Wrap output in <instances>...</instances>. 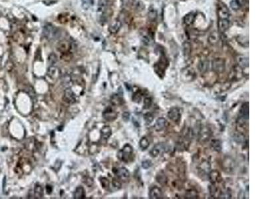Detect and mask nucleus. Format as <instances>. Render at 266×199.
Returning <instances> with one entry per match:
<instances>
[{"mask_svg":"<svg viewBox=\"0 0 266 199\" xmlns=\"http://www.w3.org/2000/svg\"><path fill=\"white\" fill-rule=\"evenodd\" d=\"M122 116H123V120L125 121V122H127L129 120V118H130V113L128 112H124Z\"/></svg>","mask_w":266,"mask_h":199,"instance_id":"37998d69","label":"nucleus"},{"mask_svg":"<svg viewBox=\"0 0 266 199\" xmlns=\"http://www.w3.org/2000/svg\"><path fill=\"white\" fill-rule=\"evenodd\" d=\"M70 45L69 44V42L67 41H61L60 43L59 44L57 49L61 53H66L70 49Z\"/></svg>","mask_w":266,"mask_h":199,"instance_id":"b1692460","label":"nucleus"},{"mask_svg":"<svg viewBox=\"0 0 266 199\" xmlns=\"http://www.w3.org/2000/svg\"><path fill=\"white\" fill-rule=\"evenodd\" d=\"M230 7L232 9L237 11L240 8V5L237 2V0H232V1L230 2Z\"/></svg>","mask_w":266,"mask_h":199,"instance_id":"f704fd0d","label":"nucleus"},{"mask_svg":"<svg viewBox=\"0 0 266 199\" xmlns=\"http://www.w3.org/2000/svg\"><path fill=\"white\" fill-rule=\"evenodd\" d=\"M63 100L68 104H75L78 100L77 96L75 94L71 88H67L64 92Z\"/></svg>","mask_w":266,"mask_h":199,"instance_id":"39448f33","label":"nucleus"},{"mask_svg":"<svg viewBox=\"0 0 266 199\" xmlns=\"http://www.w3.org/2000/svg\"><path fill=\"white\" fill-rule=\"evenodd\" d=\"M108 0H99L98 7H97V13L100 20L105 19L106 15L108 8Z\"/></svg>","mask_w":266,"mask_h":199,"instance_id":"7ed1b4c3","label":"nucleus"},{"mask_svg":"<svg viewBox=\"0 0 266 199\" xmlns=\"http://www.w3.org/2000/svg\"><path fill=\"white\" fill-rule=\"evenodd\" d=\"M144 119L146 123L149 124V123H150L152 122H153L154 117H153V116L151 114H150V113H147V114L144 115Z\"/></svg>","mask_w":266,"mask_h":199,"instance_id":"e433bc0d","label":"nucleus"},{"mask_svg":"<svg viewBox=\"0 0 266 199\" xmlns=\"http://www.w3.org/2000/svg\"><path fill=\"white\" fill-rule=\"evenodd\" d=\"M113 172L114 173L117 175V178L120 181L125 182L128 180L130 177L129 171L124 167H121V168L115 169H114Z\"/></svg>","mask_w":266,"mask_h":199,"instance_id":"423d86ee","label":"nucleus"},{"mask_svg":"<svg viewBox=\"0 0 266 199\" xmlns=\"http://www.w3.org/2000/svg\"><path fill=\"white\" fill-rule=\"evenodd\" d=\"M133 147L130 144H126L121 151H119L118 157L124 163H129L133 160Z\"/></svg>","mask_w":266,"mask_h":199,"instance_id":"f257e3e1","label":"nucleus"},{"mask_svg":"<svg viewBox=\"0 0 266 199\" xmlns=\"http://www.w3.org/2000/svg\"><path fill=\"white\" fill-rule=\"evenodd\" d=\"M168 117L175 123H178L181 120L180 112L177 107H172L168 112Z\"/></svg>","mask_w":266,"mask_h":199,"instance_id":"9d476101","label":"nucleus"},{"mask_svg":"<svg viewBox=\"0 0 266 199\" xmlns=\"http://www.w3.org/2000/svg\"><path fill=\"white\" fill-rule=\"evenodd\" d=\"M102 116L105 120L108 122H112L115 120L117 118L118 113L115 110H113L112 107H108L105 110V111L103 112Z\"/></svg>","mask_w":266,"mask_h":199,"instance_id":"6e6552de","label":"nucleus"},{"mask_svg":"<svg viewBox=\"0 0 266 199\" xmlns=\"http://www.w3.org/2000/svg\"><path fill=\"white\" fill-rule=\"evenodd\" d=\"M168 149V147L165 143H159L156 144V146L153 147V148L150 150V154L153 157H156L158 156L163 154L164 152H166Z\"/></svg>","mask_w":266,"mask_h":199,"instance_id":"20e7f679","label":"nucleus"},{"mask_svg":"<svg viewBox=\"0 0 266 199\" xmlns=\"http://www.w3.org/2000/svg\"><path fill=\"white\" fill-rule=\"evenodd\" d=\"M111 134L112 131L111 127L108 126H104L101 130V141L103 143L107 142L108 138L111 137Z\"/></svg>","mask_w":266,"mask_h":199,"instance_id":"f8f14e48","label":"nucleus"},{"mask_svg":"<svg viewBox=\"0 0 266 199\" xmlns=\"http://www.w3.org/2000/svg\"><path fill=\"white\" fill-rule=\"evenodd\" d=\"M60 75H61V71L59 68L52 65L48 68L47 76L50 78L56 80L59 78V77H60Z\"/></svg>","mask_w":266,"mask_h":199,"instance_id":"ddd939ff","label":"nucleus"},{"mask_svg":"<svg viewBox=\"0 0 266 199\" xmlns=\"http://www.w3.org/2000/svg\"><path fill=\"white\" fill-rule=\"evenodd\" d=\"M208 66V64L207 62L203 61V62H201L200 64V67H199V68L200 70V71L201 72H205L206 71V70H207Z\"/></svg>","mask_w":266,"mask_h":199,"instance_id":"4c0bfd02","label":"nucleus"},{"mask_svg":"<svg viewBox=\"0 0 266 199\" xmlns=\"http://www.w3.org/2000/svg\"><path fill=\"white\" fill-rule=\"evenodd\" d=\"M35 196L36 198H41L43 196V189L41 185H37L35 187Z\"/></svg>","mask_w":266,"mask_h":199,"instance_id":"c85d7f7f","label":"nucleus"},{"mask_svg":"<svg viewBox=\"0 0 266 199\" xmlns=\"http://www.w3.org/2000/svg\"><path fill=\"white\" fill-rule=\"evenodd\" d=\"M111 103L113 106H121L124 103V100L120 95L114 94L111 98Z\"/></svg>","mask_w":266,"mask_h":199,"instance_id":"412c9836","label":"nucleus"},{"mask_svg":"<svg viewBox=\"0 0 266 199\" xmlns=\"http://www.w3.org/2000/svg\"><path fill=\"white\" fill-rule=\"evenodd\" d=\"M85 197V192L83 187H78L73 193V198L75 199H83Z\"/></svg>","mask_w":266,"mask_h":199,"instance_id":"4be33fe9","label":"nucleus"},{"mask_svg":"<svg viewBox=\"0 0 266 199\" xmlns=\"http://www.w3.org/2000/svg\"><path fill=\"white\" fill-rule=\"evenodd\" d=\"M100 182L103 189H107L109 187V181H108L107 178H105V177H101V178H100Z\"/></svg>","mask_w":266,"mask_h":199,"instance_id":"72a5a7b5","label":"nucleus"},{"mask_svg":"<svg viewBox=\"0 0 266 199\" xmlns=\"http://www.w3.org/2000/svg\"><path fill=\"white\" fill-rule=\"evenodd\" d=\"M218 39H219V37H218V33L214 32V33H212L210 35L208 38V41L210 44L215 45L216 43H217Z\"/></svg>","mask_w":266,"mask_h":199,"instance_id":"7c9ffc66","label":"nucleus"},{"mask_svg":"<svg viewBox=\"0 0 266 199\" xmlns=\"http://www.w3.org/2000/svg\"><path fill=\"white\" fill-rule=\"evenodd\" d=\"M210 163L208 161H203L198 167L199 175L204 177L207 176L208 177L209 173L210 172Z\"/></svg>","mask_w":266,"mask_h":199,"instance_id":"1a4fd4ad","label":"nucleus"},{"mask_svg":"<svg viewBox=\"0 0 266 199\" xmlns=\"http://www.w3.org/2000/svg\"><path fill=\"white\" fill-rule=\"evenodd\" d=\"M157 12L156 10H150L149 13V17L150 20H154L156 18Z\"/></svg>","mask_w":266,"mask_h":199,"instance_id":"ea45409f","label":"nucleus"},{"mask_svg":"<svg viewBox=\"0 0 266 199\" xmlns=\"http://www.w3.org/2000/svg\"><path fill=\"white\" fill-rule=\"evenodd\" d=\"M151 165H152V163H151V161H149V160H145V161H143V163H142L143 168H144L145 169H147L149 167H150Z\"/></svg>","mask_w":266,"mask_h":199,"instance_id":"a19ab883","label":"nucleus"},{"mask_svg":"<svg viewBox=\"0 0 266 199\" xmlns=\"http://www.w3.org/2000/svg\"><path fill=\"white\" fill-rule=\"evenodd\" d=\"M194 18H195V15H194V13H189L185 16V17H184V21L186 25H190L193 23V21H194Z\"/></svg>","mask_w":266,"mask_h":199,"instance_id":"c756f323","label":"nucleus"},{"mask_svg":"<svg viewBox=\"0 0 266 199\" xmlns=\"http://www.w3.org/2000/svg\"><path fill=\"white\" fill-rule=\"evenodd\" d=\"M218 30L220 32L224 33L226 30L229 29L230 27V21L229 19H219L218 23Z\"/></svg>","mask_w":266,"mask_h":199,"instance_id":"6ab92c4d","label":"nucleus"},{"mask_svg":"<svg viewBox=\"0 0 266 199\" xmlns=\"http://www.w3.org/2000/svg\"><path fill=\"white\" fill-rule=\"evenodd\" d=\"M168 124L167 120L164 117H160L157 119L154 124V130L156 132H161L166 127Z\"/></svg>","mask_w":266,"mask_h":199,"instance_id":"4468645a","label":"nucleus"},{"mask_svg":"<svg viewBox=\"0 0 266 199\" xmlns=\"http://www.w3.org/2000/svg\"><path fill=\"white\" fill-rule=\"evenodd\" d=\"M211 132L208 127H203L200 132V139L202 142L207 141L210 137Z\"/></svg>","mask_w":266,"mask_h":199,"instance_id":"aec40b11","label":"nucleus"},{"mask_svg":"<svg viewBox=\"0 0 266 199\" xmlns=\"http://www.w3.org/2000/svg\"><path fill=\"white\" fill-rule=\"evenodd\" d=\"M149 197L151 199H157V198H161L163 197V193L161 189H160L158 187H154L152 188L149 192Z\"/></svg>","mask_w":266,"mask_h":199,"instance_id":"2eb2a0df","label":"nucleus"},{"mask_svg":"<svg viewBox=\"0 0 266 199\" xmlns=\"http://www.w3.org/2000/svg\"><path fill=\"white\" fill-rule=\"evenodd\" d=\"M156 181H158V182H159L160 185H165L167 183V177L164 173L160 172V173L156 176Z\"/></svg>","mask_w":266,"mask_h":199,"instance_id":"bb28decb","label":"nucleus"},{"mask_svg":"<svg viewBox=\"0 0 266 199\" xmlns=\"http://www.w3.org/2000/svg\"><path fill=\"white\" fill-rule=\"evenodd\" d=\"M139 146L142 150H146L150 146V142L147 137L144 136L141 138L139 142Z\"/></svg>","mask_w":266,"mask_h":199,"instance_id":"a878e982","label":"nucleus"},{"mask_svg":"<svg viewBox=\"0 0 266 199\" xmlns=\"http://www.w3.org/2000/svg\"><path fill=\"white\" fill-rule=\"evenodd\" d=\"M195 77V72L192 68H187L184 70L182 72V78L186 82L192 81Z\"/></svg>","mask_w":266,"mask_h":199,"instance_id":"dca6fc26","label":"nucleus"},{"mask_svg":"<svg viewBox=\"0 0 266 199\" xmlns=\"http://www.w3.org/2000/svg\"><path fill=\"white\" fill-rule=\"evenodd\" d=\"M112 184L113 187L115 188V190H118L120 189L121 188V182L118 178H115L113 179L112 181Z\"/></svg>","mask_w":266,"mask_h":199,"instance_id":"473e14b6","label":"nucleus"},{"mask_svg":"<svg viewBox=\"0 0 266 199\" xmlns=\"http://www.w3.org/2000/svg\"><path fill=\"white\" fill-rule=\"evenodd\" d=\"M141 99H142V94H141L140 91L138 90L134 93L133 96V102H136V103H139V102L141 101Z\"/></svg>","mask_w":266,"mask_h":199,"instance_id":"2f4dec72","label":"nucleus"},{"mask_svg":"<svg viewBox=\"0 0 266 199\" xmlns=\"http://www.w3.org/2000/svg\"><path fill=\"white\" fill-rule=\"evenodd\" d=\"M211 146L213 149L216 151V152H220L222 149L221 142L220 140H218V139H214V140L211 142Z\"/></svg>","mask_w":266,"mask_h":199,"instance_id":"cd10ccee","label":"nucleus"},{"mask_svg":"<svg viewBox=\"0 0 266 199\" xmlns=\"http://www.w3.org/2000/svg\"><path fill=\"white\" fill-rule=\"evenodd\" d=\"M249 103L246 102L244 103L241 106V108L240 110V118L243 120H248L249 119Z\"/></svg>","mask_w":266,"mask_h":199,"instance_id":"f3484780","label":"nucleus"},{"mask_svg":"<svg viewBox=\"0 0 266 199\" xmlns=\"http://www.w3.org/2000/svg\"><path fill=\"white\" fill-rule=\"evenodd\" d=\"M226 64L223 58H216L212 62V68L214 71L218 73H222L225 71Z\"/></svg>","mask_w":266,"mask_h":199,"instance_id":"0eeeda50","label":"nucleus"},{"mask_svg":"<svg viewBox=\"0 0 266 199\" xmlns=\"http://www.w3.org/2000/svg\"><path fill=\"white\" fill-rule=\"evenodd\" d=\"M208 178L211 182V184H215L216 182H218L221 180V175L219 173V171L217 170H213L211 171L209 175H208Z\"/></svg>","mask_w":266,"mask_h":199,"instance_id":"a211bd4d","label":"nucleus"},{"mask_svg":"<svg viewBox=\"0 0 266 199\" xmlns=\"http://www.w3.org/2000/svg\"><path fill=\"white\" fill-rule=\"evenodd\" d=\"M218 17L219 19H229V17L230 16V12L226 7V5L222 3L218 5Z\"/></svg>","mask_w":266,"mask_h":199,"instance_id":"9b49d317","label":"nucleus"},{"mask_svg":"<svg viewBox=\"0 0 266 199\" xmlns=\"http://www.w3.org/2000/svg\"><path fill=\"white\" fill-rule=\"evenodd\" d=\"M43 33L45 39L48 40L55 39L58 37L59 31L57 28L51 24H47L43 27Z\"/></svg>","mask_w":266,"mask_h":199,"instance_id":"f03ea898","label":"nucleus"},{"mask_svg":"<svg viewBox=\"0 0 266 199\" xmlns=\"http://www.w3.org/2000/svg\"><path fill=\"white\" fill-rule=\"evenodd\" d=\"M121 27V23L120 21L115 20L109 26V31L111 33H116L119 31Z\"/></svg>","mask_w":266,"mask_h":199,"instance_id":"5701e85b","label":"nucleus"},{"mask_svg":"<svg viewBox=\"0 0 266 199\" xmlns=\"http://www.w3.org/2000/svg\"><path fill=\"white\" fill-rule=\"evenodd\" d=\"M152 103V99L150 98H146L144 101V109H149Z\"/></svg>","mask_w":266,"mask_h":199,"instance_id":"c9c22d12","label":"nucleus"},{"mask_svg":"<svg viewBox=\"0 0 266 199\" xmlns=\"http://www.w3.org/2000/svg\"><path fill=\"white\" fill-rule=\"evenodd\" d=\"M57 61V57L55 55V54H51L50 56L49 57V62L51 64H55Z\"/></svg>","mask_w":266,"mask_h":199,"instance_id":"58836bf2","label":"nucleus"},{"mask_svg":"<svg viewBox=\"0 0 266 199\" xmlns=\"http://www.w3.org/2000/svg\"><path fill=\"white\" fill-rule=\"evenodd\" d=\"M186 197L187 198H197V193H196V191H190L188 192V193L186 194Z\"/></svg>","mask_w":266,"mask_h":199,"instance_id":"79ce46f5","label":"nucleus"},{"mask_svg":"<svg viewBox=\"0 0 266 199\" xmlns=\"http://www.w3.org/2000/svg\"><path fill=\"white\" fill-rule=\"evenodd\" d=\"M237 63L240 67L243 68L248 67L249 59L247 57H245L243 56H239L237 58Z\"/></svg>","mask_w":266,"mask_h":199,"instance_id":"393cba45","label":"nucleus"}]
</instances>
